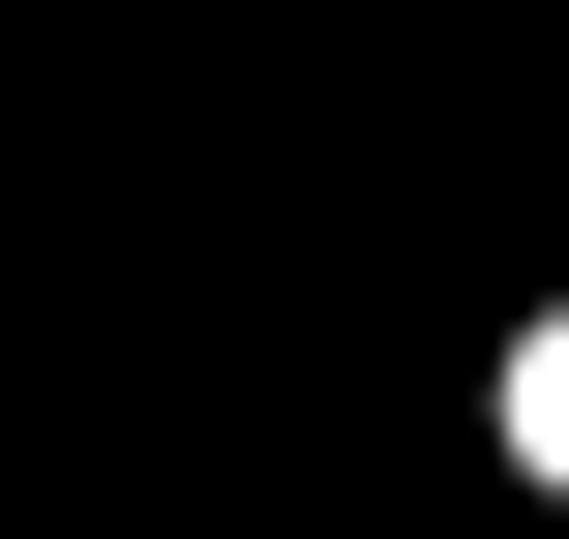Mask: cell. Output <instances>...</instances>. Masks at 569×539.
<instances>
[{
    "mask_svg": "<svg viewBox=\"0 0 569 539\" xmlns=\"http://www.w3.org/2000/svg\"><path fill=\"white\" fill-rule=\"evenodd\" d=\"M510 450H540V480H569V330H510Z\"/></svg>",
    "mask_w": 569,
    "mask_h": 539,
    "instance_id": "cell-1",
    "label": "cell"
}]
</instances>
